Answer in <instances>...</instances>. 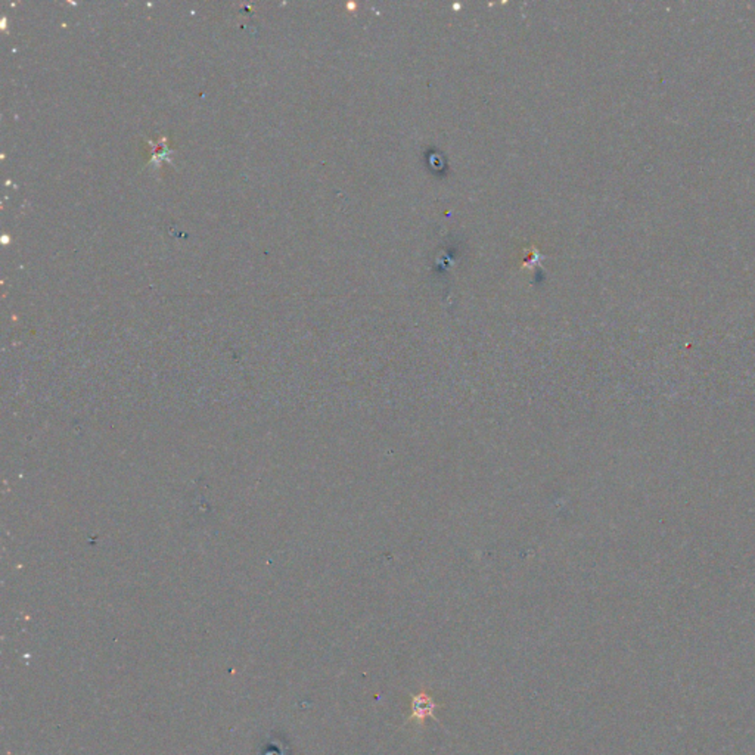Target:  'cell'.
<instances>
[{
  "mask_svg": "<svg viewBox=\"0 0 755 755\" xmlns=\"http://www.w3.org/2000/svg\"><path fill=\"white\" fill-rule=\"evenodd\" d=\"M435 708H437V703L433 699V697L428 695L426 692H421L419 695H415L412 698L411 720H416L417 723L422 724L426 719L434 717Z\"/></svg>",
  "mask_w": 755,
  "mask_h": 755,
  "instance_id": "cell-1",
  "label": "cell"
}]
</instances>
